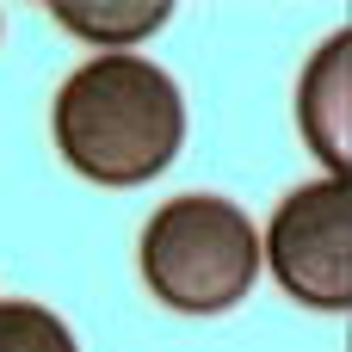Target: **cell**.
Instances as JSON below:
<instances>
[{
  "mask_svg": "<svg viewBox=\"0 0 352 352\" xmlns=\"http://www.w3.org/2000/svg\"><path fill=\"white\" fill-rule=\"evenodd\" d=\"M50 130H56L62 161L80 179H93V186H142L179 155L186 99L167 80V68H155V62H142L130 50H105V56L80 62L56 87Z\"/></svg>",
  "mask_w": 352,
  "mask_h": 352,
  "instance_id": "obj_1",
  "label": "cell"
},
{
  "mask_svg": "<svg viewBox=\"0 0 352 352\" xmlns=\"http://www.w3.org/2000/svg\"><path fill=\"white\" fill-rule=\"evenodd\" d=\"M266 266L303 309L346 316L352 309V192H346V179H309L272 210Z\"/></svg>",
  "mask_w": 352,
  "mask_h": 352,
  "instance_id": "obj_3",
  "label": "cell"
},
{
  "mask_svg": "<svg viewBox=\"0 0 352 352\" xmlns=\"http://www.w3.org/2000/svg\"><path fill=\"white\" fill-rule=\"evenodd\" d=\"M0 352H80L68 322L43 303H0Z\"/></svg>",
  "mask_w": 352,
  "mask_h": 352,
  "instance_id": "obj_6",
  "label": "cell"
},
{
  "mask_svg": "<svg viewBox=\"0 0 352 352\" xmlns=\"http://www.w3.org/2000/svg\"><path fill=\"white\" fill-rule=\"evenodd\" d=\"M56 12V25L62 31H74V37H93V43H136V37H148V31H161L167 25V0H56L50 6Z\"/></svg>",
  "mask_w": 352,
  "mask_h": 352,
  "instance_id": "obj_5",
  "label": "cell"
},
{
  "mask_svg": "<svg viewBox=\"0 0 352 352\" xmlns=\"http://www.w3.org/2000/svg\"><path fill=\"white\" fill-rule=\"evenodd\" d=\"M142 278L179 316H223L260 278V229L229 198H167L142 229Z\"/></svg>",
  "mask_w": 352,
  "mask_h": 352,
  "instance_id": "obj_2",
  "label": "cell"
},
{
  "mask_svg": "<svg viewBox=\"0 0 352 352\" xmlns=\"http://www.w3.org/2000/svg\"><path fill=\"white\" fill-rule=\"evenodd\" d=\"M297 124L303 142L316 148V161L328 167V179H346V130H352V37L334 31L297 87Z\"/></svg>",
  "mask_w": 352,
  "mask_h": 352,
  "instance_id": "obj_4",
  "label": "cell"
}]
</instances>
